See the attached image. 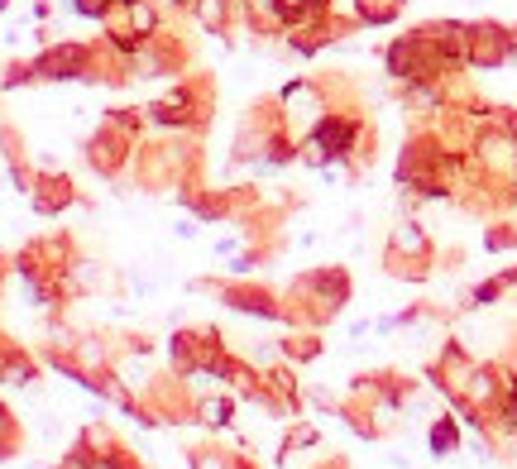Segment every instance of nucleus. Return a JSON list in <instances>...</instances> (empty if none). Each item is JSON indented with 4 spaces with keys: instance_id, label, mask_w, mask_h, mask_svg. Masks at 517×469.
Masks as SVG:
<instances>
[{
    "instance_id": "2",
    "label": "nucleus",
    "mask_w": 517,
    "mask_h": 469,
    "mask_svg": "<svg viewBox=\"0 0 517 469\" xmlns=\"http://www.w3.org/2000/svg\"><path fill=\"white\" fill-rule=\"evenodd\" d=\"M513 49H517V43L498 25H475V29H469V63H479V67H498Z\"/></svg>"
},
{
    "instance_id": "12",
    "label": "nucleus",
    "mask_w": 517,
    "mask_h": 469,
    "mask_svg": "<svg viewBox=\"0 0 517 469\" xmlns=\"http://www.w3.org/2000/svg\"><path fill=\"white\" fill-rule=\"evenodd\" d=\"M5 345H10V340H0V350H5Z\"/></svg>"
},
{
    "instance_id": "10",
    "label": "nucleus",
    "mask_w": 517,
    "mask_h": 469,
    "mask_svg": "<svg viewBox=\"0 0 517 469\" xmlns=\"http://www.w3.org/2000/svg\"><path fill=\"white\" fill-rule=\"evenodd\" d=\"M326 0H278V10H283V15L292 19V15H302V10H321Z\"/></svg>"
},
{
    "instance_id": "11",
    "label": "nucleus",
    "mask_w": 517,
    "mask_h": 469,
    "mask_svg": "<svg viewBox=\"0 0 517 469\" xmlns=\"http://www.w3.org/2000/svg\"><path fill=\"white\" fill-rule=\"evenodd\" d=\"M5 5H10V0H0V10H5Z\"/></svg>"
},
{
    "instance_id": "8",
    "label": "nucleus",
    "mask_w": 517,
    "mask_h": 469,
    "mask_svg": "<svg viewBox=\"0 0 517 469\" xmlns=\"http://www.w3.org/2000/svg\"><path fill=\"white\" fill-rule=\"evenodd\" d=\"M29 81H39V77H34V63H10L5 77H0V87L15 91V87H29Z\"/></svg>"
},
{
    "instance_id": "3",
    "label": "nucleus",
    "mask_w": 517,
    "mask_h": 469,
    "mask_svg": "<svg viewBox=\"0 0 517 469\" xmlns=\"http://www.w3.org/2000/svg\"><path fill=\"white\" fill-rule=\"evenodd\" d=\"M34 379H39V359H34L25 345H5L0 350V383H10V388H29Z\"/></svg>"
},
{
    "instance_id": "5",
    "label": "nucleus",
    "mask_w": 517,
    "mask_h": 469,
    "mask_svg": "<svg viewBox=\"0 0 517 469\" xmlns=\"http://www.w3.org/2000/svg\"><path fill=\"white\" fill-rule=\"evenodd\" d=\"M19 450H25V427H19V417L0 403V465L15 460Z\"/></svg>"
},
{
    "instance_id": "7",
    "label": "nucleus",
    "mask_w": 517,
    "mask_h": 469,
    "mask_svg": "<svg viewBox=\"0 0 517 469\" xmlns=\"http://www.w3.org/2000/svg\"><path fill=\"white\" fill-rule=\"evenodd\" d=\"M192 412H197L202 427H230V403H220V397H202Z\"/></svg>"
},
{
    "instance_id": "4",
    "label": "nucleus",
    "mask_w": 517,
    "mask_h": 469,
    "mask_svg": "<svg viewBox=\"0 0 517 469\" xmlns=\"http://www.w3.org/2000/svg\"><path fill=\"white\" fill-rule=\"evenodd\" d=\"M125 15H129V29H135V39H154V34L163 29L154 0H125Z\"/></svg>"
},
{
    "instance_id": "9",
    "label": "nucleus",
    "mask_w": 517,
    "mask_h": 469,
    "mask_svg": "<svg viewBox=\"0 0 517 469\" xmlns=\"http://www.w3.org/2000/svg\"><path fill=\"white\" fill-rule=\"evenodd\" d=\"M431 450H436V455L455 450V427H451V421H441V427H436V436H431Z\"/></svg>"
},
{
    "instance_id": "6",
    "label": "nucleus",
    "mask_w": 517,
    "mask_h": 469,
    "mask_svg": "<svg viewBox=\"0 0 517 469\" xmlns=\"http://www.w3.org/2000/svg\"><path fill=\"white\" fill-rule=\"evenodd\" d=\"M388 250L393 254H413V259H421L427 254V234H421L417 226H397L393 240H388Z\"/></svg>"
},
{
    "instance_id": "1",
    "label": "nucleus",
    "mask_w": 517,
    "mask_h": 469,
    "mask_svg": "<svg viewBox=\"0 0 517 469\" xmlns=\"http://www.w3.org/2000/svg\"><path fill=\"white\" fill-rule=\"evenodd\" d=\"M29 202L39 216H58V211H67L77 202V187L67 173H58V168H43V173H34V187H29Z\"/></svg>"
}]
</instances>
